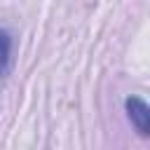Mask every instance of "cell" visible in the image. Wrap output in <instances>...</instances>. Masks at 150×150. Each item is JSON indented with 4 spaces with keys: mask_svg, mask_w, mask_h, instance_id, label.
<instances>
[{
    "mask_svg": "<svg viewBox=\"0 0 150 150\" xmlns=\"http://www.w3.org/2000/svg\"><path fill=\"white\" fill-rule=\"evenodd\" d=\"M124 110H127L131 127L138 131V136L148 138L150 136V105L141 96H129L124 101Z\"/></svg>",
    "mask_w": 150,
    "mask_h": 150,
    "instance_id": "obj_1",
    "label": "cell"
},
{
    "mask_svg": "<svg viewBox=\"0 0 150 150\" xmlns=\"http://www.w3.org/2000/svg\"><path fill=\"white\" fill-rule=\"evenodd\" d=\"M9 63H12V35L5 28H0V80L7 75Z\"/></svg>",
    "mask_w": 150,
    "mask_h": 150,
    "instance_id": "obj_2",
    "label": "cell"
}]
</instances>
